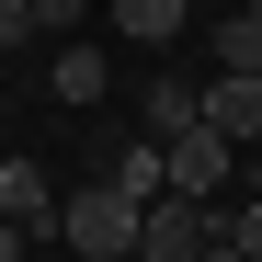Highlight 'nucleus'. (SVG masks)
<instances>
[{
  "mask_svg": "<svg viewBox=\"0 0 262 262\" xmlns=\"http://www.w3.org/2000/svg\"><path fill=\"white\" fill-rule=\"evenodd\" d=\"M137 228H148V205H125L114 183H92V194H69V205H57V228H46V239H69L80 262H137Z\"/></svg>",
  "mask_w": 262,
  "mask_h": 262,
  "instance_id": "nucleus-1",
  "label": "nucleus"
},
{
  "mask_svg": "<svg viewBox=\"0 0 262 262\" xmlns=\"http://www.w3.org/2000/svg\"><path fill=\"white\" fill-rule=\"evenodd\" d=\"M205 251H216V205L160 194V205H148V228H137V262H205Z\"/></svg>",
  "mask_w": 262,
  "mask_h": 262,
  "instance_id": "nucleus-2",
  "label": "nucleus"
},
{
  "mask_svg": "<svg viewBox=\"0 0 262 262\" xmlns=\"http://www.w3.org/2000/svg\"><path fill=\"white\" fill-rule=\"evenodd\" d=\"M228 171H239V148L216 137V125L171 137V194H183V205H216V194H228Z\"/></svg>",
  "mask_w": 262,
  "mask_h": 262,
  "instance_id": "nucleus-3",
  "label": "nucleus"
},
{
  "mask_svg": "<svg viewBox=\"0 0 262 262\" xmlns=\"http://www.w3.org/2000/svg\"><path fill=\"white\" fill-rule=\"evenodd\" d=\"M205 125L251 160V148H262V80H228V69H216V80H205Z\"/></svg>",
  "mask_w": 262,
  "mask_h": 262,
  "instance_id": "nucleus-4",
  "label": "nucleus"
},
{
  "mask_svg": "<svg viewBox=\"0 0 262 262\" xmlns=\"http://www.w3.org/2000/svg\"><path fill=\"white\" fill-rule=\"evenodd\" d=\"M57 205H69V194H57L34 160H0V228H34V239H46V216H57Z\"/></svg>",
  "mask_w": 262,
  "mask_h": 262,
  "instance_id": "nucleus-5",
  "label": "nucleus"
},
{
  "mask_svg": "<svg viewBox=\"0 0 262 262\" xmlns=\"http://www.w3.org/2000/svg\"><path fill=\"white\" fill-rule=\"evenodd\" d=\"M103 183H114L125 205H160V194H171V148H160V137H137V148H114V171H103Z\"/></svg>",
  "mask_w": 262,
  "mask_h": 262,
  "instance_id": "nucleus-6",
  "label": "nucleus"
},
{
  "mask_svg": "<svg viewBox=\"0 0 262 262\" xmlns=\"http://www.w3.org/2000/svg\"><path fill=\"white\" fill-rule=\"evenodd\" d=\"M205 125V80H148V137L171 148V137H194Z\"/></svg>",
  "mask_w": 262,
  "mask_h": 262,
  "instance_id": "nucleus-7",
  "label": "nucleus"
},
{
  "mask_svg": "<svg viewBox=\"0 0 262 262\" xmlns=\"http://www.w3.org/2000/svg\"><path fill=\"white\" fill-rule=\"evenodd\" d=\"M183 23H194V0H114V34H125V46H171Z\"/></svg>",
  "mask_w": 262,
  "mask_h": 262,
  "instance_id": "nucleus-8",
  "label": "nucleus"
},
{
  "mask_svg": "<svg viewBox=\"0 0 262 262\" xmlns=\"http://www.w3.org/2000/svg\"><path fill=\"white\" fill-rule=\"evenodd\" d=\"M103 92H114V57L69 34V46H57V103H103Z\"/></svg>",
  "mask_w": 262,
  "mask_h": 262,
  "instance_id": "nucleus-9",
  "label": "nucleus"
},
{
  "mask_svg": "<svg viewBox=\"0 0 262 262\" xmlns=\"http://www.w3.org/2000/svg\"><path fill=\"white\" fill-rule=\"evenodd\" d=\"M216 57H228V80H262V12H228V23H216Z\"/></svg>",
  "mask_w": 262,
  "mask_h": 262,
  "instance_id": "nucleus-10",
  "label": "nucleus"
},
{
  "mask_svg": "<svg viewBox=\"0 0 262 262\" xmlns=\"http://www.w3.org/2000/svg\"><path fill=\"white\" fill-rule=\"evenodd\" d=\"M216 251H239V262H262V205H239V216H216Z\"/></svg>",
  "mask_w": 262,
  "mask_h": 262,
  "instance_id": "nucleus-11",
  "label": "nucleus"
},
{
  "mask_svg": "<svg viewBox=\"0 0 262 262\" xmlns=\"http://www.w3.org/2000/svg\"><path fill=\"white\" fill-rule=\"evenodd\" d=\"M80 12H92V0H34V34H57V46H69V23Z\"/></svg>",
  "mask_w": 262,
  "mask_h": 262,
  "instance_id": "nucleus-12",
  "label": "nucleus"
},
{
  "mask_svg": "<svg viewBox=\"0 0 262 262\" xmlns=\"http://www.w3.org/2000/svg\"><path fill=\"white\" fill-rule=\"evenodd\" d=\"M34 34V0H0V46H23Z\"/></svg>",
  "mask_w": 262,
  "mask_h": 262,
  "instance_id": "nucleus-13",
  "label": "nucleus"
},
{
  "mask_svg": "<svg viewBox=\"0 0 262 262\" xmlns=\"http://www.w3.org/2000/svg\"><path fill=\"white\" fill-rule=\"evenodd\" d=\"M23 239H34V228H0V262H23Z\"/></svg>",
  "mask_w": 262,
  "mask_h": 262,
  "instance_id": "nucleus-14",
  "label": "nucleus"
},
{
  "mask_svg": "<svg viewBox=\"0 0 262 262\" xmlns=\"http://www.w3.org/2000/svg\"><path fill=\"white\" fill-rule=\"evenodd\" d=\"M205 262H239V251H205Z\"/></svg>",
  "mask_w": 262,
  "mask_h": 262,
  "instance_id": "nucleus-15",
  "label": "nucleus"
},
{
  "mask_svg": "<svg viewBox=\"0 0 262 262\" xmlns=\"http://www.w3.org/2000/svg\"><path fill=\"white\" fill-rule=\"evenodd\" d=\"M239 12H262V0H239Z\"/></svg>",
  "mask_w": 262,
  "mask_h": 262,
  "instance_id": "nucleus-16",
  "label": "nucleus"
}]
</instances>
